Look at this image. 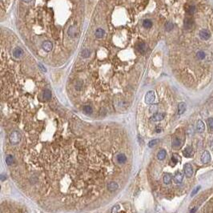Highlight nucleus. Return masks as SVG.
Segmentation results:
<instances>
[{"mask_svg":"<svg viewBox=\"0 0 213 213\" xmlns=\"http://www.w3.org/2000/svg\"><path fill=\"white\" fill-rule=\"evenodd\" d=\"M42 48L45 51L47 52H50L51 50H52V48H53V44H52V42L51 41H44L43 42H42Z\"/></svg>","mask_w":213,"mask_h":213,"instance_id":"nucleus-5","label":"nucleus"},{"mask_svg":"<svg viewBox=\"0 0 213 213\" xmlns=\"http://www.w3.org/2000/svg\"><path fill=\"white\" fill-rule=\"evenodd\" d=\"M118 213H125L124 211H119V212H118Z\"/></svg>","mask_w":213,"mask_h":213,"instance_id":"nucleus-41","label":"nucleus"},{"mask_svg":"<svg viewBox=\"0 0 213 213\" xmlns=\"http://www.w3.org/2000/svg\"><path fill=\"white\" fill-rule=\"evenodd\" d=\"M196 130L198 132L201 133L204 132L205 130V125L204 124V122L202 120H199L197 122V124H196Z\"/></svg>","mask_w":213,"mask_h":213,"instance_id":"nucleus-13","label":"nucleus"},{"mask_svg":"<svg viewBox=\"0 0 213 213\" xmlns=\"http://www.w3.org/2000/svg\"><path fill=\"white\" fill-rule=\"evenodd\" d=\"M200 187H200V186H197L196 187H195L194 189H193V191L192 192V194H191V196H194L195 195H196V193H197V192H199V190L200 189Z\"/></svg>","mask_w":213,"mask_h":213,"instance_id":"nucleus-33","label":"nucleus"},{"mask_svg":"<svg viewBox=\"0 0 213 213\" xmlns=\"http://www.w3.org/2000/svg\"><path fill=\"white\" fill-rule=\"evenodd\" d=\"M39 68L42 71H44V72H46L47 71V69H46V68L45 66L42 65V64H41V63H39Z\"/></svg>","mask_w":213,"mask_h":213,"instance_id":"nucleus-35","label":"nucleus"},{"mask_svg":"<svg viewBox=\"0 0 213 213\" xmlns=\"http://www.w3.org/2000/svg\"><path fill=\"white\" fill-rule=\"evenodd\" d=\"M210 160H211V155L209 153V151H205L201 156V161L204 163H208L210 162Z\"/></svg>","mask_w":213,"mask_h":213,"instance_id":"nucleus-9","label":"nucleus"},{"mask_svg":"<svg viewBox=\"0 0 213 213\" xmlns=\"http://www.w3.org/2000/svg\"><path fill=\"white\" fill-rule=\"evenodd\" d=\"M6 163H7V165H11L12 163H14V157L12 156L11 155H9L6 157Z\"/></svg>","mask_w":213,"mask_h":213,"instance_id":"nucleus-25","label":"nucleus"},{"mask_svg":"<svg viewBox=\"0 0 213 213\" xmlns=\"http://www.w3.org/2000/svg\"><path fill=\"white\" fill-rule=\"evenodd\" d=\"M118 188H119V185H118V184H117L116 182L111 181L110 183H108V184H107V189H108V191L113 192L116 191Z\"/></svg>","mask_w":213,"mask_h":213,"instance_id":"nucleus-8","label":"nucleus"},{"mask_svg":"<svg viewBox=\"0 0 213 213\" xmlns=\"http://www.w3.org/2000/svg\"><path fill=\"white\" fill-rule=\"evenodd\" d=\"M183 180H184V175H183L180 172H177L174 175V181L175 184H181Z\"/></svg>","mask_w":213,"mask_h":213,"instance_id":"nucleus-10","label":"nucleus"},{"mask_svg":"<svg viewBox=\"0 0 213 213\" xmlns=\"http://www.w3.org/2000/svg\"><path fill=\"white\" fill-rule=\"evenodd\" d=\"M196 57H197V59H199V60H203V59H204L205 57H206V54H205V52H204V51H199L196 53Z\"/></svg>","mask_w":213,"mask_h":213,"instance_id":"nucleus-24","label":"nucleus"},{"mask_svg":"<svg viewBox=\"0 0 213 213\" xmlns=\"http://www.w3.org/2000/svg\"><path fill=\"white\" fill-rule=\"evenodd\" d=\"M77 35V28L75 26H71L68 29V35L71 38H75Z\"/></svg>","mask_w":213,"mask_h":213,"instance_id":"nucleus-12","label":"nucleus"},{"mask_svg":"<svg viewBox=\"0 0 213 213\" xmlns=\"http://www.w3.org/2000/svg\"><path fill=\"white\" fill-rule=\"evenodd\" d=\"M207 124L210 131H213V118H208L207 120Z\"/></svg>","mask_w":213,"mask_h":213,"instance_id":"nucleus-27","label":"nucleus"},{"mask_svg":"<svg viewBox=\"0 0 213 213\" xmlns=\"http://www.w3.org/2000/svg\"><path fill=\"white\" fill-rule=\"evenodd\" d=\"M147 49H148V47L144 42H139V43L136 45V50L140 54H144L147 51Z\"/></svg>","mask_w":213,"mask_h":213,"instance_id":"nucleus-6","label":"nucleus"},{"mask_svg":"<svg viewBox=\"0 0 213 213\" xmlns=\"http://www.w3.org/2000/svg\"><path fill=\"white\" fill-rule=\"evenodd\" d=\"M186 111V104H185V103L184 102H182V103H179V105H178V114L179 115H182V114H184Z\"/></svg>","mask_w":213,"mask_h":213,"instance_id":"nucleus-16","label":"nucleus"},{"mask_svg":"<svg viewBox=\"0 0 213 213\" xmlns=\"http://www.w3.org/2000/svg\"><path fill=\"white\" fill-rule=\"evenodd\" d=\"M196 210H197V208H195L194 209H192V211H190V213H196Z\"/></svg>","mask_w":213,"mask_h":213,"instance_id":"nucleus-37","label":"nucleus"},{"mask_svg":"<svg viewBox=\"0 0 213 213\" xmlns=\"http://www.w3.org/2000/svg\"><path fill=\"white\" fill-rule=\"evenodd\" d=\"M156 106H151V108H150V111L151 112H155V111H156Z\"/></svg>","mask_w":213,"mask_h":213,"instance_id":"nucleus-36","label":"nucleus"},{"mask_svg":"<svg viewBox=\"0 0 213 213\" xmlns=\"http://www.w3.org/2000/svg\"><path fill=\"white\" fill-rule=\"evenodd\" d=\"M179 156L178 155H176V154H174L172 157V162L174 163V165H175V163H177L178 161H179Z\"/></svg>","mask_w":213,"mask_h":213,"instance_id":"nucleus-32","label":"nucleus"},{"mask_svg":"<svg viewBox=\"0 0 213 213\" xmlns=\"http://www.w3.org/2000/svg\"><path fill=\"white\" fill-rule=\"evenodd\" d=\"M119 209V206H115L111 210V213H118V210Z\"/></svg>","mask_w":213,"mask_h":213,"instance_id":"nucleus-34","label":"nucleus"},{"mask_svg":"<svg viewBox=\"0 0 213 213\" xmlns=\"http://www.w3.org/2000/svg\"><path fill=\"white\" fill-rule=\"evenodd\" d=\"M184 173L187 177H188V178L192 177L193 175V167L192 166V164L188 163H185L184 166Z\"/></svg>","mask_w":213,"mask_h":213,"instance_id":"nucleus-3","label":"nucleus"},{"mask_svg":"<svg viewBox=\"0 0 213 213\" xmlns=\"http://www.w3.org/2000/svg\"><path fill=\"white\" fill-rule=\"evenodd\" d=\"M105 34V31L103 30L102 28H98L96 30H95V37L96 38H98V39H101L103 37V35H104Z\"/></svg>","mask_w":213,"mask_h":213,"instance_id":"nucleus-21","label":"nucleus"},{"mask_svg":"<svg viewBox=\"0 0 213 213\" xmlns=\"http://www.w3.org/2000/svg\"><path fill=\"white\" fill-rule=\"evenodd\" d=\"M163 119H164V114L156 113V114L152 115V117L151 118V120L154 121V122H160V121L163 120Z\"/></svg>","mask_w":213,"mask_h":213,"instance_id":"nucleus-11","label":"nucleus"},{"mask_svg":"<svg viewBox=\"0 0 213 213\" xmlns=\"http://www.w3.org/2000/svg\"><path fill=\"white\" fill-rule=\"evenodd\" d=\"M193 26V20L191 18H187L184 19V28L187 30H189Z\"/></svg>","mask_w":213,"mask_h":213,"instance_id":"nucleus-14","label":"nucleus"},{"mask_svg":"<svg viewBox=\"0 0 213 213\" xmlns=\"http://www.w3.org/2000/svg\"><path fill=\"white\" fill-rule=\"evenodd\" d=\"M6 178H7V177H5L4 175H1V180H2V181H4V180H6Z\"/></svg>","mask_w":213,"mask_h":213,"instance_id":"nucleus-38","label":"nucleus"},{"mask_svg":"<svg viewBox=\"0 0 213 213\" xmlns=\"http://www.w3.org/2000/svg\"><path fill=\"white\" fill-rule=\"evenodd\" d=\"M143 26L145 28H151L152 27V22L150 19H144L143 21Z\"/></svg>","mask_w":213,"mask_h":213,"instance_id":"nucleus-23","label":"nucleus"},{"mask_svg":"<svg viewBox=\"0 0 213 213\" xmlns=\"http://www.w3.org/2000/svg\"><path fill=\"white\" fill-rule=\"evenodd\" d=\"M173 27H174L173 23H170V22L167 23H166V25H165V29H166L167 31H171V30L173 29Z\"/></svg>","mask_w":213,"mask_h":213,"instance_id":"nucleus-28","label":"nucleus"},{"mask_svg":"<svg viewBox=\"0 0 213 213\" xmlns=\"http://www.w3.org/2000/svg\"><path fill=\"white\" fill-rule=\"evenodd\" d=\"M158 142H159V139H153V140H151L148 143V147L149 148H153L155 145H156L158 143Z\"/></svg>","mask_w":213,"mask_h":213,"instance_id":"nucleus-31","label":"nucleus"},{"mask_svg":"<svg viewBox=\"0 0 213 213\" xmlns=\"http://www.w3.org/2000/svg\"><path fill=\"white\" fill-rule=\"evenodd\" d=\"M195 11H196V7H195V6H190V7H188L187 10V14H189V15H193Z\"/></svg>","mask_w":213,"mask_h":213,"instance_id":"nucleus-30","label":"nucleus"},{"mask_svg":"<svg viewBox=\"0 0 213 213\" xmlns=\"http://www.w3.org/2000/svg\"><path fill=\"white\" fill-rule=\"evenodd\" d=\"M181 146V141L180 139L178 138H175L173 139V142H172V147L174 148H178Z\"/></svg>","mask_w":213,"mask_h":213,"instance_id":"nucleus-22","label":"nucleus"},{"mask_svg":"<svg viewBox=\"0 0 213 213\" xmlns=\"http://www.w3.org/2000/svg\"><path fill=\"white\" fill-rule=\"evenodd\" d=\"M22 139V135L19 131H14L10 133V135L9 136V140L11 143L13 144H17L19 143Z\"/></svg>","mask_w":213,"mask_h":213,"instance_id":"nucleus-1","label":"nucleus"},{"mask_svg":"<svg viewBox=\"0 0 213 213\" xmlns=\"http://www.w3.org/2000/svg\"><path fill=\"white\" fill-rule=\"evenodd\" d=\"M83 111L86 113V114H91L92 113V108H91V106H89V105H85V106H83Z\"/></svg>","mask_w":213,"mask_h":213,"instance_id":"nucleus-26","label":"nucleus"},{"mask_svg":"<svg viewBox=\"0 0 213 213\" xmlns=\"http://www.w3.org/2000/svg\"><path fill=\"white\" fill-rule=\"evenodd\" d=\"M193 154H194V151H193L192 148V147H189V146H188V147H187L184 151H183V155H184L185 157H187V158H191V157H192Z\"/></svg>","mask_w":213,"mask_h":213,"instance_id":"nucleus-7","label":"nucleus"},{"mask_svg":"<svg viewBox=\"0 0 213 213\" xmlns=\"http://www.w3.org/2000/svg\"><path fill=\"white\" fill-rule=\"evenodd\" d=\"M42 97H43V99L45 100H47V101L50 100L51 98V91L48 90V89L44 90L43 94H42Z\"/></svg>","mask_w":213,"mask_h":213,"instance_id":"nucleus-19","label":"nucleus"},{"mask_svg":"<svg viewBox=\"0 0 213 213\" xmlns=\"http://www.w3.org/2000/svg\"><path fill=\"white\" fill-rule=\"evenodd\" d=\"M23 51L21 49L20 47H16L15 49L14 50V51H13V55L15 58L21 57L23 55Z\"/></svg>","mask_w":213,"mask_h":213,"instance_id":"nucleus-18","label":"nucleus"},{"mask_svg":"<svg viewBox=\"0 0 213 213\" xmlns=\"http://www.w3.org/2000/svg\"><path fill=\"white\" fill-rule=\"evenodd\" d=\"M155 99V95L154 91H150L146 94V95H145V103H148V104H151V103H153Z\"/></svg>","mask_w":213,"mask_h":213,"instance_id":"nucleus-2","label":"nucleus"},{"mask_svg":"<svg viewBox=\"0 0 213 213\" xmlns=\"http://www.w3.org/2000/svg\"><path fill=\"white\" fill-rule=\"evenodd\" d=\"M199 36L203 40H208L211 37V33L207 30H201L199 32Z\"/></svg>","mask_w":213,"mask_h":213,"instance_id":"nucleus-4","label":"nucleus"},{"mask_svg":"<svg viewBox=\"0 0 213 213\" xmlns=\"http://www.w3.org/2000/svg\"><path fill=\"white\" fill-rule=\"evenodd\" d=\"M23 1L26 2V3H29V2H30V1H31V0H23Z\"/></svg>","mask_w":213,"mask_h":213,"instance_id":"nucleus-39","label":"nucleus"},{"mask_svg":"<svg viewBox=\"0 0 213 213\" xmlns=\"http://www.w3.org/2000/svg\"><path fill=\"white\" fill-rule=\"evenodd\" d=\"M116 160L120 163H125L127 162V156L124 154H119L116 157Z\"/></svg>","mask_w":213,"mask_h":213,"instance_id":"nucleus-20","label":"nucleus"},{"mask_svg":"<svg viewBox=\"0 0 213 213\" xmlns=\"http://www.w3.org/2000/svg\"><path fill=\"white\" fill-rule=\"evenodd\" d=\"M90 54H91V51L88 49H85L82 51V56L83 58H88L90 56Z\"/></svg>","mask_w":213,"mask_h":213,"instance_id":"nucleus-29","label":"nucleus"},{"mask_svg":"<svg viewBox=\"0 0 213 213\" xmlns=\"http://www.w3.org/2000/svg\"><path fill=\"white\" fill-rule=\"evenodd\" d=\"M166 155H167V151L164 149H161L157 153V159L159 160H163L166 158Z\"/></svg>","mask_w":213,"mask_h":213,"instance_id":"nucleus-15","label":"nucleus"},{"mask_svg":"<svg viewBox=\"0 0 213 213\" xmlns=\"http://www.w3.org/2000/svg\"><path fill=\"white\" fill-rule=\"evenodd\" d=\"M172 175L171 174H169V173H167L163 175V183L165 184H171V182H172Z\"/></svg>","mask_w":213,"mask_h":213,"instance_id":"nucleus-17","label":"nucleus"},{"mask_svg":"<svg viewBox=\"0 0 213 213\" xmlns=\"http://www.w3.org/2000/svg\"><path fill=\"white\" fill-rule=\"evenodd\" d=\"M211 149H213V143L211 144Z\"/></svg>","mask_w":213,"mask_h":213,"instance_id":"nucleus-40","label":"nucleus"}]
</instances>
